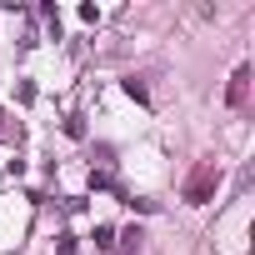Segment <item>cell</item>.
<instances>
[{
    "mask_svg": "<svg viewBox=\"0 0 255 255\" xmlns=\"http://www.w3.org/2000/svg\"><path fill=\"white\" fill-rule=\"evenodd\" d=\"M95 245H100V250H115V230H110V225H95Z\"/></svg>",
    "mask_w": 255,
    "mask_h": 255,
    "instance_id": "obj_3",
    "label": "cell"
},
{
    "mask_svg": "<svg viewBox=\"0 0 255 255\" xmlns=\"http://www.w3.org/2000/svg\"><path fill=\"white\" fill-rule=\"evenodd\" d=\"M115 245H120V250H125V255H130V250H135V245H140V230H135V225H130V230H125V235H120V240H115Z\"/></svg>",
    "mask_w": 255,
    "mask_h": 255,
    "instance_id": "obj_4",
    "label": "cell"
},
{
    "mask_svg": "<svg viewBox=\"0 0 255 255\" xmlns=\"http://www.w3.org/2000/svg\"><path fill=\"white\" fill-rule=\"evenodd\" d=\"M215 185H220V170H215V165H200V170H195V180L185 185V200H190V205H205Z\"/></svg>",
    "mask_w": 255,
    "mask_h": 255,
    "instance_id": "obj_1",
    "label": "cell"
},
{
    "mask_svg": "<svg viewBox=\"0 0 255 255\" xmlns=\"http://www.w3.org/2000/svg\"><path fill=\"white\" fill-rule=\"evenodd\" d=\"M245 95H250V65H235V75H230V85H225V105H245Z\"/></svg>",
    "mask_w": 255,
    "mask_h": 255,
    "instance_id": "obj_2",
    "label": "cell"
},
{
    "mask_svg": "<svg viewBox=\"0 0 255 255\" xmlns=\"http://www.w3.org/2000/svg\"><path fill=\"white\" fill-rule=\"evenodd\" d=\"M0 125H5V110H0Z\"/></svg>",
    "mask_w": 255,
    "mask_h": 255,
    "instance_id": "obj_5",
    "label": "cell"
}]
</instances>
